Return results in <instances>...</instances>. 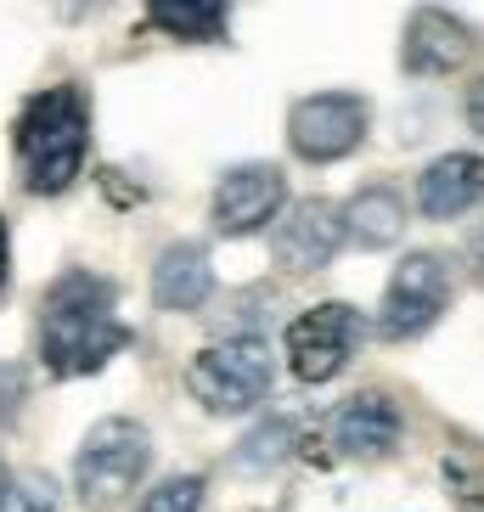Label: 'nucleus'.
Here are the masks:
<instances>
[{
	"instance_id": "obj_1",
	"label": "nucleus",
	"mask_w": 484,
	"mask_h": 512,
	"mask_svg": "<svg viewBox=\"0 0 484 512\" xmlns=\"http://www.w3.org/2000/svg\"><path fill=\"white\" fill-rule=\"evenodd\" d=\"M130 344V327L119 321V287L107 276L68 271L51 282L40 310V361L57 377H85L107 366Z\"/></svg>"
},
{
	"instance_id": "obj_2",
	"label": "nucleus",
	"mask_w": 484,
	"mask_h": 512,
	"mask_svg": "<svg viewBox=\"0 0 484 512\" xmlns=\"http://www.w3.org/2000/svg\"><path fill=\"white\" fill-rule=\"evenodd\" d=\"M85 147H91V119H85V96L74 85L29 96V107L17 113V169H23L29 192H62L85 164Z\"/></svg>"
},
{
	"instance_id": "obj_3",
	"label": "nucleus",
	"mask_w": 484,
	"mask_h": 512,
	"mask_svg": "<svg viewBox=\"0 0 484 512\" xmlns=\"http://www.w3.org/2000/svg\"><path fill=\"white\" fill-rule=\"evenodd\" d=\"M147 456H152V439L141 422L130 417H107L91 428V439L79 445L74 456V484H79V501L85 507H113V501H124L130 490L141 484V473H147Z\"/></svg>"
},
{
	"instance_id": "obj_4",
	"label": "nucleus",
	"mask_w": 484,
	"mask_h": 512,
	"mask_svg": "<svg viewBox=\"0 0 484 512\" xmlns=\"http://www.w3.org/2000/svg\"><path fill=\"white\" fill-rule=\"evenodd\" d=\"M186 377H192V394L209 411L237 417V411L259 406V400L271 394L276 361H271V349L248 332V338H220V344H209L192 361V372H186Z\"/></svg>"
},
{
	"instance_id": "obj_5",
	"label": "nucleus",
	"mask_w": 484,
	"mask_h": 512,
	"mask_svg": "<svg viewBox=\"0 0 484 512\" xmlns=\"http://www.w3.org/2000/svg\"><path fill=\"white\" fill-rule=\"evenodd\" d=\"M451 304V271L439 254H406L394 265L389 287H383V304H378V321L372 332L400 344V338H423Z\"/></svg>"
},
{
	"instance_id": "obj_6",
	"label": "nucleus",
	"mask_w": 484,
	"mask_h": 512,
	"mask_svg": "<svg viewBox=\"0 0 484 512\" xmlns=\"http://www.w3.org/2000/svg\"><path fill=\"white\" fill-rule=\"evenodd\" d=\"M366 332H372V321L355 304H316V310L293 316L288 327V366L304 383H333L349 366V355L361 349Z\"/></svg>"
},
{
	"instance_id": "obj_7",
	"label": "nucleus",
	"mask_w": 484,
	"mask_h": 512,
	"mask_svg": "<svg viewBox=\"0 0 484 512\" xmlns=\"http://www.w3.org/2000/svg\"><path fill=\"white\" fill-rule=\"evenodd\" d=\"M288 141L299 158L310 164H333V158H349V152L366 141V102L344 91H321L304 96L288 113Z\"/></svg>"
},
{
	"instance_id": "obj_8",
	"label": "nucleus",
	"mask_w": 484,
	"mask_h": 512,
	"mask_svg": "<svg viewBox=\"0 0 484 512\" xmlns=\"http://www.w3.org/2000/svg\"><path fill=\"white\" fill-rule=\"evenodd\" d=\"M288 203V175L271 164H242L226 169L220 186H214V226L226 237H248V231L271 226Z\"/></svg>"
},
{
	"instance_id": "obj_9",
	"label": "nucleus",
	"mask_w": 484,
	"mask_h": 512,
	"mask_svg": "<svg viewBox=\"0 0 484 512\" xmlns=\"http://www.w3.org/2000/svg\"><path fill=\"white\" fill-rule=\"evenodd\" d=\"M338 248H344V226H338V209L321 203V197H310V203H299V209H288L276 220L271 254H276V265L293 271V276H310V271H321V265H333Z\"/></svg>"
},
{
	"instance_id": "obj_10",
	"label": "nucleus",
	"mask_w": 484,
	"mask_h": 512,
	"mask_svg": "<svg viewBox=\"0 0 484 512\" xmlns=\"http://www.w3.org/2000/svg\"><path fill=\"white\" fill-rule=\"evenodd\" d=\"M484 197V158L479 152H445L417 181V209L423 220H456Z\"/></svg>"
},
{
	"instance_id": "obj_11",
	"label": "nucleus",
	"mask_w": 484,
	"mask_h": 512,
	"mask_svg": "<svg viewBox=\"0 0 484 512\" xmlns=\"http://www.w3.org/2000/svg\"><path fill=\"white\" fill-rule=\"evenodd\" d=\"M327 439H333L338 456H389L394 439H400V411L383 394H355L333 411Z\"/></svg>"
},
{
	"instance_id": "obj_12",
	"label": "nucleus",
	"mask_w": 484,
	"mask_h": 512,
	"mask_svg": "<svg viewBox=\"0 0 484 512\" xmlns=\"http://www.w3.org/2000/svg\"><path fill=\"white\" fill-rule=\"evenodd\" d=\"M209 293H214V259L197 242H175L152 265V299L164 310H197V304H209Z\"/></svg>"
},
{
	"instance_id": "obj_13",
	"label": "nucleus",
	"mask_w": 484,
	"mask_h": 512,
	"mask_svg": "<svg viewBox=\"0 0 484 512\" xmlns=\"http://www.w3.org/2000/svg\"><path fill=\"white\" fill-rule=\"evenodd\" d=\"M468 29L456 23V17H445V12H417L411 17V29H406V68L411 74H423V79H434V74H456L462 62H468Z\"/></svg>"
},
{
	"instance_id": "obj_14",
	"label": "nucleus",
	"mask_w": 484,
	"mask_h": 512,
	"mask_svg": "<svg viewBox=\"0 0 484 512\" xmlns=\"http://www.w3.org/2000/svg\"><path fill=\"white\" fill-rule=\"evenodd\" d=\"M338 226H344V237L355 242V248H389V242H400V231H406V203H400V192H389V186H366V192H355L338 209Z\"/></svg>"
},
{
	"instance_id": "obj_15",
	"label": "nucleus",
	"mask_w": 484,
	"mask_h": 512,
	"mask_svg": "<svg viewBox=\"0 0 484 512\" xmlns=\"http://www.w3.org/2000/svg\"><path fill=\"white\" fill-rule=\"evenodd\" d=\"M158 29H175L181 40H214L226 34V6H152Z\"/></svg>"
},
{
	"instance_id": "obj_16",
	"label": "nucleus",
	"mask_w": 484,
	"mask_h": 512,
	"mask_svg": "<svg viewBox=\"0 0 484 512\" xmlns=\"http://www.w3.org/2000/svg\"><path fill=\"white\" fill-rule=\"evenodd\" d=\"M136 512H203V479L197 473H175V479L152 484Z\"/></svg>"
},
{
	"instance_id": "obj_17",
	"label": "nucleus",
	"mask_w": 484,
	"mask_h": 512,
	"mask_svg": "<svg viewBox=\"0 0 484 512\" xmlns=\"http://www.w3.org/2000/svg\"><path fill=\"white\" fill-rule=\"evenodd\" d=\"M57 507V490L51 479H17L0 467V512H51Z\"/></svg>"
},
{
	"instance_id": "obj_18",
	"label": "nucleus",
	"mask_w": 484,
	"mask_h": 512,
	"mask_svg": "<svg viewBox=\"0 0 484 512\" xmlns=\"http://www.w3.org/2000/svg\"><path fill=\"white\" fill-rule=\"evenodd\" d=\"M462 107H468V124H473V136L484 141V79H473V85H468V102H462Z\"/></svg>"
},
{
	"instance_id": "obj_19",
	"label": "nucleus",
	"mask_w": 484,
	"mask_h": 512,
	"mask_svg": "<svg viewBox=\"0 0 484 512\" xmlns=\"http://www.w3.org/2000/svg\"><path fill=\"white\" fill-rule=\"evenodd\" d=\"M6 259H12V248H6V226H0V287H6Z\"/></svg>"
}]
</instances>
